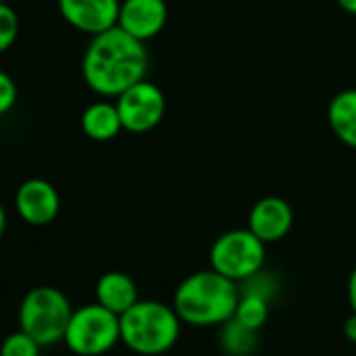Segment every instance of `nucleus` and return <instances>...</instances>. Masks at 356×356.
<instances>
[{"label":"nucleus","mask_w":356,"mask_h":356,"mask_svg":"<svg viewBox=\"0 0 356 356\" xmlns=\"http://www.w3.org/2000/svg\"><path fill=\"white\" fill-rule=\"evenodd\" d=\"M147 42L124 32L120 26L105 30L88 42L82 59L86 86L101 97H120L145 80L149 70Z\"/></svg>","instance_id":"f257e3e1"},{"label":"nucleus","mask_w":356,"mask_h":356,"mask_svg":"<svg viewBox=\"0 0 356 356\" xmlns=\"http://www.w3.org/2000/svg\"><path fill=\"white\" fill-rule=\"evenodd\" d=\"M239 296V283L210 266L206 270L191 273L178 283L172 306L183 323L195 327H212L225 325L233 318Z\"/></svg>","instance_id":"f03ea898"},{"label":"nucleus","mask_w":356,"mask_h":356,"mask_svg":"<svg viewBox=\"0 0 356 356\" xmlns=\"http://www.w3.org/2000/svg\"><path fill=\"white\" fill-rule=\"evenodd\" d=\"M181 323L174 306L157 300H138L120 314L122 343L140 356H159L176 346Z\"/></svg>","instance_id":"7ed1b4c3"},{"label":"nucleus","mask_w":356,"mask_h":356,"mask_svg":"<svg viewBox=\"0 0 356 356\" xmlns=\"http://www.w3.org/2000/svg\"><path fill=\"white\" fill-rule=\"evenodd\" d=\"M72 312L74 308L61 289L40 285L30 289L19 304V329L49 348L63 341Z\"/></svg>","instance_id":"20e7f679"},{"label":"nucleus","mask_w":356,"mask_h":356,"mask_svg":"<svg viewBox=\"0 0 356 356\" xmlns=\"http://www.w3.org/2000/svg\"><path fill=\"white\" fill-rule=\"evenodd\" d=\"M122 341L120 314L99 302L80 306L72 312L63 343L76 356H105Z\"/></svg>","instance_id":"39448f33"},{"label":"nucleus","mask_w":356,"mask_h":356,"mask_svg":"<svg viewBox=\"0 0 356 356\" xmlns=\"http://www.w3.org/2000/svg\"><path fill=\"white\" fill-rule=\"evenodd\" d=\"M264 260L266 243L248 227L222 233L210 248V266L237 283L260 273Z\"/></svg>","instance_id":"423d86ee"},{"label":"nucleus","mask_w":356,"mask_h":356,"mask_svg":"<svg viewBox=\"0 0 356 356\" xmlns=\"http://www.w3.org/2000/svg\"><path fill=\"white\" fill-rule=\"evenodd\" d=\"M115 105L124 130L134 134H145L157 128L165 115V97L161 88L149 80H140L124 90L120 97H115Z\"/></svg>","instance_id":"0eeeda50"},{"label":"nucleus","mask_w":356,"mask_h":356,"mask_svg":"<svg viewBox=\"0 0 356 356\" xmlns=\"http://www.w3.org/2000/svg\"><path fill=\"white\" fill-rule=\"evenodd\" d=\"M15 210L24 222L32 227H47L59 216V191L44 178H30L19 185L15 193Z\"/></svg>","instance_id":"6e6552de"},{"label":"nucleus","mask_w":356,"mask_h":356,"mask_svg":"<svg viewBox=\"0 0 356 356\" xmlns=\"http://www.w3.org/2000/svg\"><path fill=\"white\" fill-rule=\"evenodd\" d=\"M122 0H59L61 17L76 30L97 36L118 26Z\"/></svg>","instance_id":"1a4fd4ad"},{"label":"nucleus","mask_w":356,"mask_h":356,"mask_svg":"<svg viewBox=\"0 0 356 356\" xmlns=\"http://www.w3.org/2000/svg\"><path fill=\"white\" fill-rule=\"evenodd\" d=\"M168 24L165 0H122L118 26L140 42L153 40Z\"/></svg>","instance_id":"9d476101"},{"label":"nucleus","mask_w":356,"mask_h":356,"mask_svg":"<svg viewBox=\"0 0 356 356\" xmlns=\"http://www.w3.org/2000/svg\"><path fill=\"white\" fill-rule=\"evenodd\" d=\"M293 227V210L283 197H262L254 204L248 216V229L266 245L277 243L289 235Z\"/></svg>","instance_id":"9b49d317"},{"label":"nucleus","mask_w":356,"mask_h":356,"mask_svg":"<svg viewBox=\"0 0 356 356\" xmlns=\"http://www.w3.org/2000/svg\"><path fill=\"white\" fill-rule=\"evenodd\" d=\"M95 296L101 306L109 308L115 314H124L140 300L134 279L122 270H109L101 275L95 285Z\"/></svg>","instance_id":"f8f14e48"},{"label":"nucleus","mask_w":356,"mask_h":356,"mask_svg":"<svg viewBox=\"0 0 356 356\" xmlns=\"http://www.w3.org/2000/svg\"><path fill=\"white\" fill-rule=\"evenodd\" d=\"M80 124H82V132L97 143L113 140L124 130L118 105L109 101H97L88 105L82 113Z\"/></svg>","instance_id":"ddd939ff"},{"label":"nucleus","mask_w":356,"mask_h":356,"mask_svg":"<svg viewBox=\"0 0 356 356\" xmlns=\"http://www.w3.org/2000/svg\"><path fill=\"white\" fill-rule=\"evenodd\" d=\"M327 122L337 140L356 149V88L339 90L331 99L327 107Z\"/></svg>","instance_id":"4468645a"},{"label":"nucleus","mask_w":356,"mask_h":356,"mask_svg":"<svg viewBox=\"0 0 356 356\" xmlns=\"http://www.w3.org/2000/svg\"><path fill=\"white\" fill-rule=\"evenodd\" d=\"M241 289V287H239ZM270 298L258 293V291H248V289H241V296H239V304H237V310L233 314V318L237 323H241L243 327L252 329V331H258L266 325L268 321V314H270Z\"/></svg>","instance_id":"2eb2a0df"},{"label":"nucleus","mask_w":356,"mask_h":356,"mask_svg":"<svg viewBox=\"0 0 356 356\" xmlns=\"http://www.w3.org/2000/svg\"><path fill=\"white\" fill-rule=\"evenodd\" d=\"M225 331H222V343L227 348V352L231 356H245L254 343H256V331L243 327L241 323H237L235 318L225 323Z\"/></svg>","instance_id":"dca6fc26"},{"label":"nucleus","mask_w":356,"mask_h":356,"mask_svg":"<svg viewBox=\"0 0 356 356\" xmlns=\"http://www.w3.org/2000/svg\"><path fill=\"white\" fill-rule=\"evenodd\" d=\"M42 346L26 331L9 333L0 343V356H40Z\"/></svg>","instance_id":"f3484780"},{"label":"nucleus","mask_w":356,"mask_h":356,"mask_svg":"<svg viewBox=\"0 0 356 356\" xmlns=\"http://www.w3.org/2000/svg\"><path fill=\"white\" fill-rule=\"evenodd\" d=\"M19 36V17L9 3L0 5V55L7 53Z\"/></svg>","instance_id":"a211bd4d"},{"label":"nucleus","mask_w":356,"mask_h":356,"mask_svg":"<svg viewBox=\"0 0 356 356\" xmlns=\"http://www.w3.org/2000/svg\"><path fill=\"white\" fill-rule=\"evenodd\" d=\"M17 103V84L15 80L0 70V118L7 115Z\"/></svg>","instance_id":"6ab92c4d"},{"label":"nucleus","mask_w":356,"mask_h":356,"mask_svg":"<svg viewBox=\"0 0 356 356\" xmlns=\"http://www.w3.org/2000/svg\"><path fill=\"white\" fill-rule=\"evenodd\" d=\"M346 293H348V304H350L352 312H356V266H354V270H352L350 277H348Z\"/></svg>","instance_id":"aec40b11"},{"label":"nucleus","mask_w":356,"mask_h":356,"mask_svg":"<svg viewBox=\"0 0 356 356\" xmlns=\"http://www.w3.org/2000/svg\"><path fill=\"white\" fill-rule=\"evenodd\" d=\"M343 335H346V339H350V341L356 343V312H352L346 318V323H343Z\"/></svg>","instance_id":"412c9836"},{"label":"nucleus","mask_w":356,"mask_h":356,"mask_svg":"<svg viewBox=\"0 0 356 356\" xmlns=\"http://www.w3.org/2000/svg\"><path fill=\"white\" fill-rule=\"evenodd\" d=\"M335 3L346 11V13H352L356 15V0H335Z\"/></svg>","instance_id":"4be33fe9"},{"label":"nucleus","mask_w":356,"mask_h":356,"mask_svg":"<svg viewBox=\"0 0 356 356\" xmlns=\"http://www.w3.org/2000/svg\"><path fill=\"white\" fill-rule=\"evenodd\" d=\"M5 231H7V212H5L3 204H0V237L5 235Z\"/></svg>","instance_id":"5701e85b"},{"label":"nucleus","mask_w":356,"mask_h":356,"mask_svg":"<svg viewBox=\"0 0 356 356\" xmlns=\"http://www.w3.org/2000/svg\"><path fill=\"white\" fill-rule=\"evenodd\" d=\"M3 3H9V0H0V5H3Z\"/></svg>","instance_id":"b1692460"}]
</instances>
